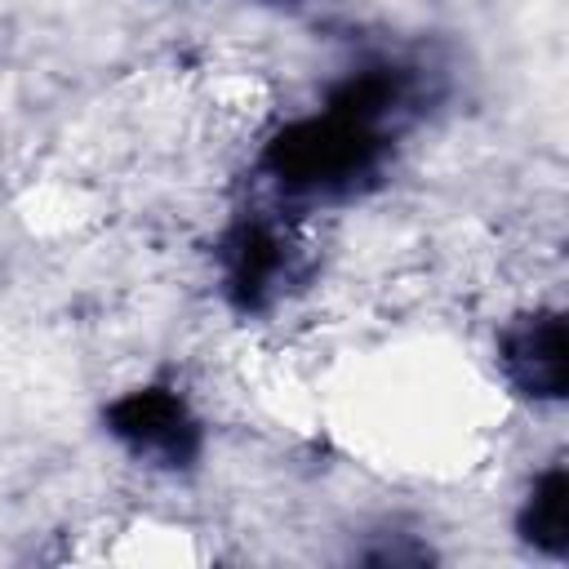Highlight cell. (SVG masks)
Listing matches in <instances>:
<instances>
[{
	"mask_svg": "<svg viewBox=\"0 0 569 569\" xmlns=\"http://www.w3.org/2000/svg\"><path fill=\"white\" fill-rule=\"evenodd\" d=\"M529 516H533V538L538 542H551V547L565 542V476L560 471L538 485V498H533Z\"/></svg>",
	"mask_w": 569,
	"mask_h": 569,
	"instance_id": "obj_2",
	"label": "cell"
},
{
	"mask_svg": "<svg viewBox=\"0 0 569 569\" xmlns=\"http://www.w3.org/2000/svg\"><path fill=\"white\" fill-rule=\"evenodd\" d=\"M565 342H560V320L556 316H533V325H525L520 333L507 338V365L511 378H520L533 396H556L560 378H565V360H560Z\"/></svg>",
	"mask_w": 569,
	"mask_h": 569,
	"instance_id": "obj_1",
	"label": "cell"
}]
</instances>
